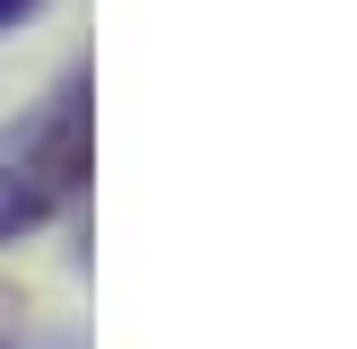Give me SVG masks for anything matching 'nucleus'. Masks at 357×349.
Returning a JSON list of instances; mask_svg holds the SVG:
<instances>
[{
    "label": "nucleus",
    "instance_id": "1",
    "mask_svg": "<svg viewBox=\"0 0 357 349\" xmlns=\"http://www.w3.org/2000/svg\"><path fill=\"white\" fill-rule=\"evenodd\" d=\"M79 184H87V70H70L52 96H35L0 131V244L70 209Z\"/></svg>",
    "mask_w": 357,
    "mask_h": 349
},
{
    "label": "nucleus",
    "instance_id": "2",
    "mask_svg": "<svg viewBox=\"0 0 357 349\" xmlns=\"http://www.w3.org/2000/svg\"><path fill=\"white\" fill-rule=\"evenodd\" d=\"M35 9V0H0V27H17V17H26Z\"/></svg>",
    "mask_w": 357,
    "mask_h": 349
},
{
    "label": "nucleus",
    "instance_id": "3",
    "mask_svg": "<svg viewBox=\"0 0 357 349\" xmlns=\"http://www.w3.org/2000/svg\"><path fill=\"white\" fill-rule=\"evenodd\" d=\"M0 349H17V341H0Z\"/></svg>",
    "mask_w": 357,
    "mask_h": 349
}]
</instances>
